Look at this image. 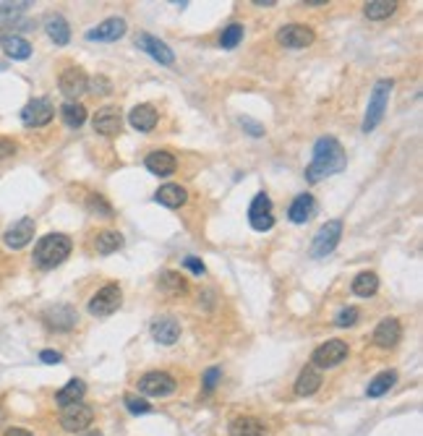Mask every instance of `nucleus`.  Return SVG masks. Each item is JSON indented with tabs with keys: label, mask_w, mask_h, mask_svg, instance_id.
Returning <instances> with one entry per match:
<instances>
[{
	"label": "nucleus",
	"mask_w": 423,
	"mask_h": 436,
	"mask_svg": "<svg viewBox=\"0 0 423 436\" xmlns=\"http://www.w3.org/2000/svg\"><path fill=\"white\" fill-rule=\"evenodd\" d=\"M347 165V155L343 144L332 139V136H324L313 144V159L311 165L306 168V180L309 183H319V180L329 178L334 173H343Z\"/></svg>",
	"instance_id": "1"
},
{
	"label": "nucleus",
	"mask_w": 423,
	"mask_h": 436,
	"mask_svg": "<svg viewBox=\"0 0 423 436\" xmlns=\"http://www.w3.org/2000/svg\"><path fill=\"white\" fill-rule=\"evenodd\" d=\"M71 238L63 233H47L45 238H40V243L34 246V261L42 269H55L60 267L68 256H71Z\"/></svg>",
	"instance_id": "2"
},
{
	"label": "nucleus",
	"mask_w": 423,
	"mask_h": 436,
	"mask_svg": "<svg viewBox=\"0 0 423 436\" xmlns=\"http://www.w3.org/2000/svg\"><path fill=\"white\" fill-rule=\"evenodd\" d=\"M392 87H395L392 78H379L377 84H374L371 97H368L366 118H363V134H371V131L381 123V118H384V112H387V105H390Z\"/></svg>",
	"instance_id": "3"
},
{
	"label": "nucleus",
	"mask_w": 423,
	"mask_h": 436,
	"mask_svg": "<svg viewBox=\"0 0 423 436\" xmlns=\"http://www.w3.org/2000/svg\"><path fill=\"white\" fill-rule=\"evenodd\" d=\"M340 238H343V220H329V223H324L316 235H313V243H311V256L313 259H322L327 254H332L337 243H340Z\"/></svg>",
	"instance_id": "4"
},
{
	"label": "nucleus",
	"mask_w": 423,
	"mask_h": 436,
	"mask_svg": "<svg viewBox=\"0 0 423 436\" xmlns=\"http://www.w3.org/2000/svg\"><path fill=\"white\" fill-rule=\"evenodd\" d=\"M347 353H350L347 342H343V340H327L324 345H319L313 350L311 356L313 369H334V366H340L347 358Z\"/></svg>",
	"instance_id": "5"
},
{
	"label": "nucleus",
	"mask_w": 423,
	"mask_h": 436,
	"mask_svg": "<svg viewBox=\"0 0 423 436\" xmlns=\"http://www.w3.org/2000/svg\"><path fill=\"white\" fill-rule=\"evenodd\" d=\"M121 301H123L121 285H105V288H100V290L92 295L89 313L92 316H110V313L118 311Z\"/></svg>",
	"instance_id": "6"
},
{
	"label": "nucleus",
	"mask_w": 423,
	"mask_h": 436,
	"mask_svg": "<svg viewBox=\"0 0 423 436\" xmlns=\"http://www.w3.org/2000/svg\"><path fill=\"white\" fill-rule=\"evenodd\" d=\"M175 379L167 374V371H149L139 379V392L146 397H167L175 392Z\"/></svg>",
	"instance_id": "7"
},
{
	"label": "nucleus",
	"mask_w": 423,
	"mask_h": 436,
	"mask_svg": "<svg viewBox=\"0 0 423 436\" xmlns=\"http://www.w3.org/2000/svg\"><path fill=\"white\" fill-rule=\"evenodd\" d=\"M248 223L257 233H267L275 227V214H272V199L267 193H257L248 207Z\"/></svg>",
	"instance_id": "8"
},
{
	"label": "nucleus",
	"mask_w": 423,
	"mask_h": 436,
	"mask_svg": "<svg viewBox=\"0 0 423 436\" xmlns=\"http://www.w3.org/2000/svg\"><path fill=\"white\" fill-rule=\"evenodd\" d=\"M53 118H55V107H53V102L45 100V97H37V100L26 102L21 110V121L24 125H29V128H42V125H47Z\"/></svg>",
	"instance_id": "9"
},
{
	"label": "nucleus",
	"mask_w": 423,
	"mask_h": 436,
	"mask_svg": "<svg viewBox=\"0 0 423 436\" xmlns=\"http://www.w3.org/2000/svg\"><path fill=\"white\" fill-rule=\"evenodd\" d=\"M94 421V410H92L89 405L84 403H76V405H68L60 410V426L71 431V434H76V431H87Z\"/></svg>",
	"instance_id": "10"
},
{
	"label": "nucleus",
	"mask_w": 423,
	"mask_h": 436,
	"mask_svg": "<svg viewBox=\"0 0 423 436\" xmlns=\"http://www.w3.org/2000/svg\"><path fill=\"white\" fill-rule=\"evenodd\" d=\"M277 42L290 50H303L313 42V29L306 24H285L277 29Z\"/></svg>",
	"instance_id": "11"
},
{
	"label": "nucleus",
	"mask_w": 423,
	"mask_h": 436,
	"mask_svg": "<svg viewBox=\"0 0 423 436\" xmlns=\"http://www.w3.org/2000/svg\"><path fill=\"white\" fill-rule=\"evenodd\" d=\"M58 87H60V91L66 94L68 100L76 102V97H81V94L87 91V87H89V76H87L81 68L71 66L60 73V78H58Z\"/></svg>",
	"instance_id": "12"
},
{
	"label": "nucleus",
	"mask_w": 423,
	"mask_h": 436,
	"mask_svg": "<svg viewBox=\"0 0 423 436\" xmlns=\"http://www.w3.org/2000/svg\"><path fill=\"white\" fill-rule=\"evenodd\" d=\"M45 324L50 329H55V332H68V329H74L78 322V313L74 306H68V303H58L53 308H47L45 311Z\"/></svg>",
	"instance_id": "13"
},
{
	"label": "nucleus",
	"mask_w": 423,
	"mask_h": 436,
	"mask_svg": "<svg viewBox=\"0 0 423 436\" xmlns=\"http://www.w3.org/2000/svg\"><path fill=\"white\" fill-rule=\"evenodd\" d=\"M136 47L144 50L146 55L155 58L157 63H162V66H173V63H175V53H173L162 40L152 37V34H146V32L139 34V37H136Z\"/></svg>",
	"instance_id": "14"
},
{
	"label": "nucleus",
	"mask_w": 423,
	"mask_h": 436,
	"mask_svg": "<svg viewBox=\"0 0 423 436\" xmlns=\"http://www.w3.org/2000/svg\"><path fill=\"white\" fill-rule=\"evenodd\" d=\"M34 238V220L32 217H21L19 223H13L6 233H3V243L13 251H19V248L29 246Z\"/></svg>",
	"instance_id": "15"
},
{
	"label": "nucleus",
	"mask_w": 423,
	"mask_h": 436,
	"mask_svg": "<svg viewBox=\"0 0 423 436\" xmlns=\"http://www.w3.org/2000/svg\"><path fill=\"white\" fill-rule=\"evenodd\" d=\"M126 29H128L126 21L118 19V16L115 19H105L102 24H97L94 29L87 32V40L89 42H115V40H121L123 34H126Z\"/></svg>",
	"instance_id": "16"
},
{
	"label": "nucleus",
	"mask_w": 423,
	"mask_h": 436,
	"mask_svg": "<svg viewBox=\"0 0 423 436\" xmlns=\"http://www.w3.org/2000/svg\"><path fill=\"white\" fill-rule=\"evenodd\" d=\"M402 337V326L397 319H392V316H387V319H381L377 324V329H374V342H377V347H381V350H392V347L400 342Z\"/></svg>",
	"instance_id": "17"
},
{
	"label": "nucleus",
	"mask_w": 423,
	"mask_h": 436,
	"mask_svg": "<svg viewBox=\"0 0 423 436\" xmlns=\"http://www.w3.org/2000/svg\"><path fill=\"white\" fill-rule=\"evenodd\" d=\"M92 125H94V131L102 136H118L121 134V125H123L121 110H118V107H110V105L102 107V110L94 112Z\"/></svg>",
	"instance_id": "18"
},
{
	"label": "nucleus",
	"mask_w": 423,
	"mask_h": 436,
	"mask_svg": "<svg viewBox=\"0 0 423 436\" xmlns=\"http://www.w3.org/2000/svg\"><path fill=\"white\" fill-rule=\"evenodd\" d=\"M144 165L152 175L165 178V175H173V173H175V168H178V159H175V155L165 152V149H157V152H149V155H146Z\"/></svg>",
	"instance_id": "19"
},
{
	"label": "nucleus",
	"mask_w": 423,
	"mask_h": 436,
	"mask_svg": "<svg viewBox=\"0 0 423 436\" xmlns=\"http://www.w3.org/2000/svg\"><path fill=\"white\" fill-rule=\"evenodd\" d=\"M152 337H155V342H159V345H175L180 337V324L175 319H170V316L155 319L152 322Z\"/></svg>",
	"instance_id": "20"
},
{
	"label": "nucleus",
	"mask_w": 423,
	"mask_h": 436,
	"mask_svg": "<svg viewBox=\"0 0 423 436\" xmlns=\"http://www.w3.org/2000/svg\"><path fill=\"white\" fill-rule=\"evenodd\" d=\"M157 121H159V115H157V110L152 105H136L134 110L128 112V123L134 125L136 131H141V134L155 131Z\"/></svg>",
	"instance_id": "21"
},
{
	"label": "nucleus",
	"mask_w": 423,
	"mask_h": 436,
	"mask_svg": "<svg viewBox=\"0 0 423 436\" xmlns=\"http://www.w3.org/2000/svg\"><path fill=\"white\" fill-rule=\"evenodd\" d=\"M313 212H316V202H313V196L311 193H301V196H295L293 204H290L288 217H290V223L303 225V223H309V220H311Z\"/></svg>",
	"instance_id": "22"
},
{
	"label": "nucleus",
	"mask_w": 423,
	"mask_h": 436,
	"mask_svg": "<svg viewBox=\"0 0 423 436\" xmlns=\"http://www.w3.org/2000/svg\"><path fill=\"white\" fill-rule=\"evenodd\" d=\"M155 202L162 204V207H167V209H180L183 204L189 202V193H186L183 186L167 183V186H162V189L155 193Z\"/></svg>",
	"instance_id": "23"
},
{
	"label": "nucleus",
	"mask_w": 423,
	"mask_h": 436,
	"mask_svg": "<svg viewBox=\"0 0 423 436\" xmlns=\"http://www.w3.org/2000/svg\"><path fill=\"white\" fill-rule=\"evenodd\" d=\"M322 387V374L319 369H313V366H306V369L298 374V379H295V394L298 397H311L316 394Z\"/></svg>",
	"instance_id": "24"
},
{
	"label": "nucleus",
	"mask_w": 423,
	"mask_h": 436,
	"mask_svg": "<svg viewBox=\"0 0 423 436\" xmlns=\"http://www.w3.org/2000/svg\"><path fill=\"white\" fill-rule=\"evenodd\" d=\"M84 394H87V384H84L81 379H71L63 390H58L55 403L60 405V408H68V405L81 403V400H84Z\"/></svg>",
	"instance_id": "25"
},
{
	"label": "nucleus",
	"mask_w": 423,
	"mask_h": 436,
	"mask_svg": "<svg viewBox=\"0 0 423 436\" xmlns=\"http://www.w3.org/2000/svg\"><path fill=\"white\" fill-rule=\"evenodd\" d=\"M45 29H47V37L55 42V45H68L71 42V26L63 16H47L45 21Z\"/></svg>",
	"instance_id": "26"
},
{
	"label": "nucleus",
	"mask_w": 423,
	"mask_h": 436,
	"mask_svg": "<svg viewBox=\"0 0 423 436\" xmlns=\"http://www.w3.org/2000/svg\"><path fill=\"white\" fill-rule=\"evenodd\" d=\"M3 50H6V55L13 58V60H26V58L32 55V45L19 37V34H11V37H3Z\"/></svg>",
	"instance_id": "27"
},
{
	"label": "nucleus",
	"mask_w": 423,
	"mask_h": 436,
	"mask_svg": "<svg viewBox=\"0 0 423 436\" xmlns=\"http://www.w3.org/2000/svg\"><path fill=\"white\" fill-rule=\"evenodd\" d=\"M159 288H162L167 295H183V293L189 290V282H186V277H183L180 272L167 269V272L159 274Z\"/></svg>",
	"instance_id": "28"
},
{
	"label": "nucleus",
	"mask_w": 423,
	"mask_h": 436,
	"mask_svg": "<svg viewBox=\"0 0 423 436\" xmlns=\"http://www.w3.org/2000/svg\"><path fill=\"white\" fill-rule=\"evenodd\" d=\"M121 246H123V235L115 233V230H102L94 238V248H97V254H102V256H110Z\"/></svg>",
	"instance_id": "29"
},
{
	"label": "nucleus",
	"mask_w": 423,
	"mask_h": 436,
	"mask_svg": "<svg viewBox=\"0 0 423 436\" xmlns=\"http://www.w3.org/2000/svg\"><path fill=\"white\" fill-rule=\"evenodd\" d=\"M395 381H397V374H395V371H381V374H377L374 379L368 381L366 394L368 397H381V394H387V392L395 387Z\"/></svg>",
	"instance_id": "30"
},
{
	"label": "nucleus",
	"mask_w": 423,
	"mask_h": 436,
	"mask_svg": "<svg viewBox=\"0 0 423 436\" xmlns=\"http://www.w3.org/2000/svg\"><path fill=\"white\" fill-rule=\"evenodd\" d=\"M395 11H397V3H395V0H368L366 6H363V13H366L371 21L390 19Z\"/></svg>",
	"instance_id": "31"
},
{
	"label": "nucleus",
	"mask_w": 423,
	"mask_h": 436,
	"mask_svg": "<svg viewBox=\"0 0 423 436\" xmlns=\"http://www.w3.org/2000/svg\"><path fill=\"white\" fill-rule=\"evenodd\" d=\"M60 118H63V123L68 128H81L84 121H87V107L81 105V102H66L63 107H60Z\"/></svg>",
	"instance_id": "32"
},
{
	"label": "nucleus",
	"mask_w": 423,
	"mask_h": 436,
	"mask_svg": "<svg viewBox=\"0 0 423 436\" xmlns=\"http://www.w3.org/2000/svg\"><path fill=\"white\" fill-rule=\"evenodd\" d=\"M261 431H264V424L259 418H251V415L235 418L230 424V436H261Z\"/></svg>",
	"instance_id": "33"
},
{
	"label": "nucleus",
	"mask_w": 423,
	"mask_h": 436,
	"mask_svg": "<svg viewBox=\"0 0 423 436\" xmlns=\"http://www.w3.org/2000/svg\"><path fill=\"white\" fill-rule=\"evenodd\" d=\"M353 293L361 295V298H368V295H374L379 290V277L377 272H361L356 280H353Z\"/></svg>",
	"instance_id": "34"
},
{
	"label": "nucleus",
	"mask_w": 423,
	"mask_h": 436,
	"mask_svg": "<svg viewBox=\"0 0 423 436\" xmlns=\"http://www.w3.org/2000/svg\"><path fill=\"white\" fill-rule=\"evenodd\" d=\"M243 24H230V26H225L223 34H220V47L225 50H233V47L241 45V40H243Z\"/></svg>",
	"instance_id": "35"
},
{
	"label": "nucleus",
	"mask_w": 423,
	"mask_h": 436,
	"mask_svg": "<svg viewBox=\"0 0 423 436\" xmlns=\"http://www.w3.org/2000/svg\"><path fill=\"white\" fill-rule=\"evenodd\" d=\"M123 403H126V410L134 415H144V413H152V405L146 403L144 397H139V394H126L123 397Z\"/></svg>",
	"instance_id": "36"
},
{
	"label": "nucleus",
	"mask_w": 423,
	"mask_h": 436,
	"mask_svg": "<svg viewBox=\"0 0 423 436\" xmlns=\"http://www.w3.org/2000/svg\"><path fill=\"white\" fill-rule=\"evenodd\" d=\"M358 308H353V306H347V308H343V311L334 316V324L337 326H353L358 322Z\"/></svg>",
	"instance_id": "37"
},
{
	"label": "nucleus",
	"mask_w": 423,
	"mask_h": 436,
	"mask_svg": "<svg viewBox=\"0 0 423 436\" xmlns=\"http://www.w3.org/2000/svg\"><path fill=\"white\" fill-rule=\"evenodd\" d=\"M24 8H29V3H0V21H8L13 16H19Z\"/></svg>",
	"instance_id": "38"
},
{
	"label": "nucleus",
	"mask_w": 423,
	"mask_h": 436,
	"mask_svg": "<svg viewBox=\"0 0 423 436\" xmlns=\"http://www.w3.org/2000/svg\"><path fill=\"white\" fill-rule=\"evenodd\" d=\"M220 379H223V369L212 366V369L204 371V392H214V387L220 384Z\"/></svg>",
	"instance_id": "39"
},
{
	"label": "nucleus",
	"mask_w": 423,
	"mask_h": 436,
	"mask_svg": "<svg viewBox=\"0 0 423 436\" xmlns=\"http://www.w3.org/2000/svg\"><path fill=\"white\" fill-rule=\"evenodd\" d=\"M89 209H92V212H100L102 217H112V207L105 202V199H102L100 193H94V196L89 199Z\"/></svg>",
	"instance_id": "40"
},
{
	"label": "nucleus",
	"mask_w": 423,
	"mask_h": 436,
	"mask_svg": "<svg viewBox=\"0 0 423 436\" xmlns=\"http://www.w3.org/2000/svg\"><path fill=\"white\" fill-rule=\"evenodd\" d=\"M89 89H92V94H107V91H112V84L105 76H94L89 81V87H87V91Z\"/></svg>",
	"instance_id": "41"
},
{
	"label": "nucleus",
	"mask_w": 423,
	"mask_h": 436,
	"mask_svg": "<svg viewBox=\"0 0 423 436\" xmlns=\"http://www.w3.org/2000/svg\"><path fill=\"white\" fill-rule=\"evenodd\" d=\"M238 123L243 125V128L251 136H257V139H259V136H264V125H259L257 121H251V118H238Z\"/></svg>",
	"instance_id": "42"
},
{
	"label": "nucleus",
	"mask_w": 423,
	"mask_h": 436,
	"mask_svg": "<svg viewBox=\"0 0 423 436\" xmlns=\"http://www.w3.org/2000/svg\"><path fill=\"white\" fill-rule=\"evenodd\" d=\"M16 152H19L16 141H11V139H0V159H8V157H13Z\"/></svg>",
	"instance_id": "43"
},
{
	"label": "nucleus",
	"mask_w": 423,
	"mask_h": 436,
	"mask_svg": "<svg viewBox=\"0 0 423 436\" xmlns=\"http://www.w3.org/2000/svg\"><path fill=\"white\" fill-rule=\"evenodd\" d=\"M183 267L186 269H191V272H193V274H204V272H207V267H204V264H201V259H196V256H186L183 259Z\"/></svg>",
	"instance_id": "44"
},
{
	"label": "nucleus",
	"mask_w": 423,
	"mask_h": 436,
	"mask_svg": "<svg viewBox=\"0 0 423 436\" xmlns=\"http://www.w3.org/2000/svg\"><path fill=\"white\" fill-rule=\"evenodd\" d=\"M40 360L53 366V363H60V360H63V356H60L58 350H42V353H40Z\"/></svg>",
	"instance_id": "45"
},
{
	"label": "nucleus",
	"mask_w": 423,
	"mask_h": 436,
	"mask_svg": "<svg viewBox=\"0 0 423 436\" xmlns=\"http://www.w3.org/2000/svg\"><path fill=\"white\" fill-rule=\"evenodd\" d=\"M3 436H32V431H26V428H16V426H13V428H8Z\"/></svg>",
	"instance_id": "46"
},
{
	"label": "nucleus",
	"mask_w": 423,
	"mask_h": 436,
	"mask_svg": "<svg viewBox=\"0 0 423 436\" xmlns=\"http://www.w3.org/2000/svg\"><path fill=\"white\" fill-rule=\"evenodd\" d=\"M84 436H102V434H100V431H87Z\"/></svg>",
	"instance_id": "47"
},
{
	"label": "nucleus",
	"mask_w": 423,
	"mask_h": 436,
	"mask_svg": "<svg viewBox=\"0 0 423 436\" xmlns=\"http://www.w3.org/2000/svg\"><path fill=\"white\" fill-rule=\"evenodd\" d=\"M0 71H3V63H0Z\"/></svg>",
	"instance_id": "48"
}]
</instances>
